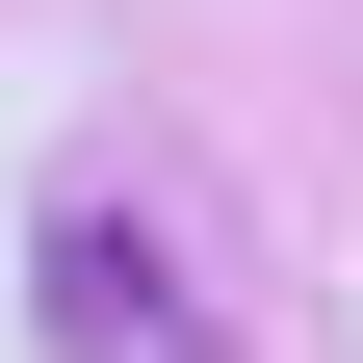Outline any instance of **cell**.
<instances>
[{
	"label": "cell",
	"instance_id": "1",
	"mask_svg": "<svg viewBox=\"0 0 363 363\" xmlns=\"http://www.w3.org/2000/svg\"><path fill=\"white\" fill-rule=\"evenodd\" d=\"M52 337H78V363H208V337H182V311H156V234H130L104 182H78V208H52Z\"/></svg>",
	"mask_w": 363,
	"mask_h": 363
}]
</instances>
